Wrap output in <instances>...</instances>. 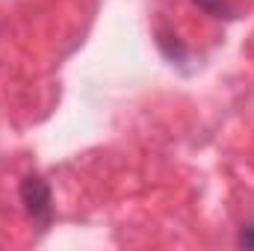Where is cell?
<instances>
[{"mask_svg": "<svg viewBox=\"0 0 254 251\" xmlns=\"http://www.w3.org/2000/svg\"><path fill=\"white\" fill-rule=\"evenodd\" d=\"M243 249H254V222H249V225H243L240 228V240H237Z\"/></svg>", "mask_w": 254, "mask_h": 251, "instance_id": "cell-4", "label": "cell"}, {"mask_svg": "<svg viewBox=\"0 0 254 251\" xmlns=\"http://www.w3.org/2000/svg\"><path fill=\"white\" fill-rule=\"evenodd\" d=\"M201 12H207L210 18H231L234 9L228 6V0H192Z\"/></svg>", "mask_w": 254, "mask_h": 251, "instance_id": "cell-3", "label": "cell"}, {"mask_svg": "<svg viewBox=\"0 0 254 251\" xmlns=\"http://www.w3.org/2000/svg\"><path fill=\"white\" fill-rule=\"evenodd\" d=\"M157 45H160V51H163L172 63H184V60H187V51H184V45L178 42V36H166V33H160Z\"/></svg>", "mask_w": 254, "mask_h": 251, "instance_id": "cell-2", "label": "cell"}, {"mask_svg": "<svg viewBox=\"0 0 254 251\" xmlns=\"http://www.w3.org/2000/svg\"><path fill=\"white\" fill-rule=\"evenodd\" d=\"M21 204L27 210V216L36 222V225H48L54 219V198H51V187L45 178L39 175H27L21 181Z\"/></svg>", "mask_w": 254, "mask_h": 251, "instance_id": "cell-1", "label": "cell"}]
</instances>
